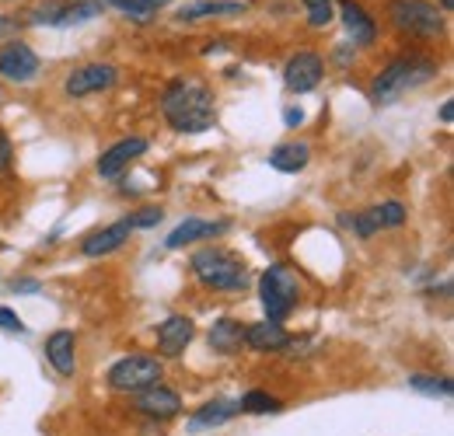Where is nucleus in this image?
Returning a JSON list of instances; mask_svg holds the SVG:
<instances>
[{
	"mask_svg": "<svg viewBox=\"0 0 454 436\" xmlns=\"http://www.w3.org/2000/svg\"><path fill=\"white\" fill-rule=\"evenodd\" d=\"M161 112L175 133H207L217 122L214 91L200 81H171L161 95Z\"/></svg>",
	"mask_w": 454,
	"mask_h": 436,
	"instance_id": "1",
	"label": "nucleus"
},
{
	"mask_svg": "<svg viewBox=\"0 0 454 436\" xmlns=\"http://www.w3.org/2000/svg\"><path fill=\"white\" fill-rule=\"evenodd\" d=\"M434 74H437V63H434V59L402 56V59L388 63V66L374 77V84H371V102H374V105H392L402 95H409V91L423 88L427 81H434Z\"/></svg>",
	"mask_w": 454,
	"mask_h": 436,
	"instance_id": "2",
	"label": "nucleus"
},
{
	"mask_svg": "<svg viewBox=\"0 0 454 436\" xmlns=\"http://www.w3.org/2000/svg\"><path fill=\"white\" fill-rule=\"evenodd\" d=\"M192 273L203 286L210 290H224V293H238L252 283V273L245 266V259H238L234 252L224 248H203L192 255Z\"/></svg>",
	"mask_w": 454,
	"mask_h": 436,
	"instance_id": "3",
	"label": "nucleus"
},
{
	"mask_svg": "<svg viewBox=\"0 0 454 436\" xmlns=\"http://www.w3.org/2000/svg\"><path fill=\"white\" fill-rule=\"evenodd\" d=\"M301 293H304L301 276L294 273L290 266H270L259 279V300H262V308L270 315L266 322L290 318L297 311V304H301Z\"/></svg>",
	"mask_w": 454,
	"mask_h": 436,
	"instance_id": "4",
	"label": "nucleus"
},
{
	"mask_svg": "<svg viewBox=\"0 0 454 436\" xmlns=\"http://www.w3.org/2000/svg\"><path fill=\"white\" fill-rule=\"evenodd\" d=\"M388 18L398 32H409V35H423V39H434L444 32V14L427 4V0H392L388 4Z\"/></svg>",
	"mask_w": 454,
	"mask_h": 436,
	"instance_id": "5",
	"label": "nucleus"
},
{
	"mask_svg": "<svg viewBox=\"0 0 454 436\" xmlns=\"http://www.w3.org/2000/svg\"><path fill=\"white\" fill-rule=\"evenodd\" d=\"M165 378V367L158 356H144V353H133V356H122L109 370V384L113 391H126V394H137L144 387H154Z\"/></svg>",
	"mask_w": 454,
	"mask_h": 436,
	"instance_id": "6",
	"label": "nucleus"
},
{
	"mask_svg": "<svg viewBox=\"0 0 454 436\" xmlns=\"http://www.w3.org/2000/svg\"><path fill=\"white\" fill-rule=\"evenodd\" d=\"M115 81H119V70H115L113 63H88V66H77L74 74H67L63 91L70 98H88V95L109 91Z\"/></svg>",
	"mask_w": 454,
	"mask_h": 436,
	"instance_id": "7",
	"label": "nucleus"
},
{
	"mask_svg": "<svg viewBox=\"0 0 454 436\" xmlns=\"http://www.w3.org/2000/svg\"><path fill=\"white\" fill-rule=\"evenodd\" d=\"M322 74H325V63H322V56L318 53L290 56L284 66L286 91H294V95H308V91H315V88L322 84Z\"/></svg>",
	"mask_w": 454,
	"mask_h": 436,
	"instance_id": "8",
	"label": "nucleus"
},
{
	"mask_svg": "<svg viewBox=\"0 0 454 436\" xmlns=\"http://www.w3.org/2000/svg\"><path fill=\"white\" fill-rule=\"evenodd\" d=\"M0 77H7V81H14V84H28V81H35L39 77V56L32 53V46H25V43H7L4 50H0Z\"/></svg>",
	"mask_w": 454,
	"mask_h": 436,
	"instance_id": "9",
	"label": "nucleus"
},
{
	"mask_svg": "<svg viewBox=\"0 0 454 436\" xmlns=\"http://www.w3.org/2000/svg\"><path fill=\"white\" fill-rule=\"evenodd\" d=\"M137 412H144V416L165 423V419H175V416L182 412V398H178L171 387H165V384H154V387L137 391Z\"/></svg>",
	"mask_w": 454,
	"mask_h": 436,
	"instance_id": "10",
	"label": "nucleus"
},
{
	"mask_svg": "<svg viewBox=\"0 0 454 436\" xmlns=\"http://www.w3.org/2000/svg\"><path fill=\"white\" fill-rule=\"evenodd\" d=\"M144 154H147V140H140V136L119 140V144H113V147L98 158V175H102V178H119L129 164L137 161V158H144Z\"/></svg>",
	"mask_w": 454,
	"mask_h": 436,
	"instance_id": "11",
	"label": "nucleus"
},
{
	"mask_svg": "<svg viewBox=\"0 0 454 436\" xmlns=\"http://www.w3.org/2000/svg\"><path fill=\"white\" fill-rule=\"evenodd\" d=\"M129 234H133L129 220H115V223H109V227H102V230L88 234V237L81 241V252H84L88 259H102V255H113V252H119V248L129 241Z\"/></svg>",
	"mask_w": 454,
	"mask_h": 436,
	"instance_id": "12",
	"label": "nucleus"
},
{
	"mask_svg": "<svg viewBox=\"0 0 454 436\" xmlns=\"http://www.w3.org/2000/svg\"><path fill=\"white\" fill-rule=\"evenodd\" d=\"M196 339V325H192V318H182V315H171L168 322H161L158 325V353L161 356H182L185 353V346Z\"/></svg>",
	"mask_w": 454,
	"mask_h": 436,
	"instance_id": "13",
	"label": "nucleus"
},
{
	"mask_svg": "<svg viewBox=\"0 0 454 436\" xmlns=\"http://www.w3.org/2000/svg\"><path fill=\"white\" fill-rule=\"evenodd\" d=\"M46 360L53 363L59 378H70L77 370V339H74V331L59 328L46 339Z\"/></svg>",
	"mask_w": 454,
	"mask_h": 436,
	"instance_id": "14",
	"label": "nucleus"
},
{
	"mask_svg": "<svg viewBox=\"0 0 454 436\" xmlns=\"http://www.w3.org/2000/svg\"><path fill=\"white\" fill-rule=\"evenodd\" d=\"M227 230V220H200V217H189L182 220L175 230L168 234V248H185L192 241H203V237H221Z\"/></svg>",
	"mask_w": 454,
	"mask_h": 436,
	"instance_id": "15",
	"label": "nucleus"
},
{
	"mask_svg": "<svg viewBox=\"0 0 454 436\" xmlns=\"http://www.w3.org/2000/svg\"><path fill=\"white\" fill-rule=\"evenodd\" d=\"M340 18L346 25V32L353 35V46H371L378 35V25L367 18V11L356 0H340Z\"/></svg>",
	"mask_w": 454,
	"mask_h": 436,
	"instance_id": "16",
	"label": "nucleus"
},
{
	"mask_svg": "<svg viewBox=\"0 0 454 436\" xmlns=\"http://www.w3.org/2000/svg\"><path fill=\"white\" fill-rule=\"evenodd\" d=\"M245 346H252L255 353H280L290 346V335L280 322H259V325L245 328Z\"/></svg>",
	"mask_w": 454,
	"mask_h": 436,
	"instance_id": "17",
	"label": "nucleus"
},
{
	"mask_svg": "<svg viewBox=\"0 0 454 436\" xmlns=\"http://www.w3.org/2000/svg\"><path fill=\"white\" fill-rule=\"evenodd\" d=\"M241 346H245V328H241V322L221 318L217 325L210 328V349H214V353L234 356V353H241Z\"/></svg>",
	"mask_w": 454,
	"mask_h": 436,
	"instance_id": "18",
	"label": "nucleus"
},
{
	"mask_svg": "<svg viewBox=\"0 0 454 436\" xmlns=\"http://www.w3.org/2000/svg\"><path fill=\"white\" fill-rule=\"evenodd\" d=\"M241 11H245V0H196V4H185L178 18L200 21V18H221V14H241Z\"/></svg>",
	"mask_w": 454,
	"mask_h": 436,
	"instance_id": "19",
	"label": "nucleus"
},
{
	"mask_svg": "<svg viewBox=\"0 0 454 436\" xmlns=\"http://www.w3.org/2000/svg\"><path fill=\"white\" fill-rule=\"evenodd\" d=\"M308 161H311V147H308V144H280V147H273V154H270V164H273L277 171H284V175L304 171Z\"/></svg>",
	"mask_w": 454,
	"mask_h": 436,
	"instance_id": "20",
	"label": "nucleus"
},
{
	"mask_svg": "<svg viewBox=\"0 0 454 436\" xmlns=\"http://www.w3.org/2000/svg\"><path fill=\"white\" fill-rule=\"evenodd\" d=\"M241 409L238 401H207L192 419H189V430H210V426H224L227 419H234Z\"/></svg>",
	"mask_w": 454,
	"mask_h": 436,
	"instance_id": "21",
	"label": "nucleus"
},
{
	"mask_svg": "<svg viewBox=\"0 0 454 436\" xmlns=\"http://www.w3.org/2000/svg\"><path fill=\"white\" fill-rule=\"evenodd\" d=\"M102 14V4L98 0H81V4H70V7H59L57 25H81V21H91Z\"/></svg>",
	"mask_w": 454,
	"mask_h": 436,
	"instance_id": "22",
	"label": "nucleus"
},
{
	"mask_svg": "<svg viewBox=\"0 0 454 436\" xmlns=\"http://www.w3.org/2000/svg\"><path fill=\"white\" fill-rule=\"evenodd\" d=\"M238 409L248 412V416H266V412H280L284 401H280V398H270L266 391H248V394L238 401Z\"/></svg>",
	"mask_w": 454,
	"mask_h": 436,
	"instance_id": "23",
	"label": "nucleus"
},
{
	"mask_svg": "<svg viewBox=\"0 0 454 436\" xmlns=\"http://www.w3.org/2000/svg\"><path fill=\"white\" fill-rule=\"evenodd\" d=\"M122 14H129L133 21H151L168 0H113Z\"/></svg>",
	"mask_w": 454,
	"mask_h": 436,
	"instance_id": "24",
	"label": "nucleus"
},
{
	"mask_svg": "<svg viewBox=\"0 0 454 436\" xmlns=\"http://www.w3.org/2000/svg\"><path fill=\"white\" fill-rule=\"evenodd\" d=\"M409 387L412 391H423V394H441V398H448L454 391V384L448 378H430V374H412Z\"/></svg>",
	"mask_w": 454,
	"mask_h": 436,
	"instance_id": "25",
	"label": "nucleus"
},
{
	"mask_svg": "<svg viewBox=\"0 0 454 436\" xmlns=\"http://www.w3.org/2000/svg\"><path fill=\"white\" fill-rule=\"evenodd\" d=\"M304 7H308V25L311 28H329L333 25V0H304Z\"/></svg>",
	"mask_w": 454,
	"mask_h": 436,
	"instance_id": "26",
	"label": "nucleus"
},
{
	"mask_svg": "<svg viewBox=\"0 0 454 436\" xmlns=\"http://www.w3.org/2000/svg\"><path fill=\"white\" fill-rule=\"evenodd\" d=\"M374 214H378V223H381V227H402V223H405V206H402L398 199H388V203L374 206Z\"/></svg>",
	"mask_w": 454,
	"mask_h": 436,
	"instance_id": "27",
	"label": "nucleus"
},
{
	"mask_svg": "<svg viewBox=\"0 0 454 436\" xmlns=\"http://www.w3.org/2000/svg\"><path fill=\"white\" fill-rule=\"evenodd\" d=\"M161 217H165L161 206H144L140 214H133V217H126V220H129L133 230H140V227H154V223H161Z\"/></svg>",
	"mask_w": 454,
	"mask_h": 436,
	"instance_id": "28",
	"label": "nucleus"
},
{
	"mask_svg": "<svg viewBox=\"0 0 454 436\" xmlns=\"http://www.w3.org/2000/svg\"><path fill=\"white\" fill-rule=\"evenodd\" d=\"M0 328H4V331H18V335H25V331H28L25 322H21L11 308H0Z\"/></svg>",
	"mask_w": 454,
	"mask_h": 436,
	"instance_id": "29",
	"label": "nucleus"
},
{
	"mask_svg": "<svg viewBox=\"0 0 454 436\" xmlns=\"http://www.w3.org/2000/svg\"><path fill=\"white\" fill-rule=\"evenodd\" d=\"M11 164H14V147H11L7 133L0 129V175H4V171H11Z\"/></svg>",
	"mask_w": 454,
	"mask_h": 436,
	"instance_id": "30",
	"label": "nucleus"
},
{
	"mask_svg": "<svg viewBox=\"0 0 454 436\" xmlns=\"http://www.w3.org/2000/svg\"><path fill=\"white\" fill-rule=\"evenodd\" d=\"M39 290H43L39 279H18V283H14V293H39Z\"/></svg>",
	"mask_w": 454,
	"mask_h": 436,
	"instance_id": "31",
	"label": "nucleus"
},
{
	"mask_svg": "<svg viewBox=\"0 0 454 436\" xmlns=\"http://www.w3.org/2000/svg\"><path fill=\"white\" fill-rule=\"evenodd\" d=\"M286 126H301V122H304V112L301 109H286Z\"/></svg>",
	"mask_w": 454,
	"mask_h": 436,
	"instance_id": "32",
	"label": "nucleus"
},
{
	"mask_svg": "<svg viewBox=\"0 0 454 436\" xmlns=\"http://www.w3.org/2000/svg\"><path fill=\"white\" fill-rule=\"evenodd\" d=\"M441 119H444V122H451V119H454V109H451V102H448V105H444V109H441Z\"/></svg>",
	"mask_w": 454,
	"mask_h": 436,
	"instance_id": "33",
	"label": "nucleus"
},
{
	"mask_svg": "<svg viewBox=\"0 0 454 436\" xmlns=\"http://www.w3.org/2000/svg\"><path fill=\"white\" fill-rule=\"evenodd\" d=\"M441 4H444V11H451L454 7V0H441Z\"/></svg>",
	"mask_w": 454,
	"mask_h": 436,
	"instance_id": "34",
	"label": "nucleus"
}]
</instances>
